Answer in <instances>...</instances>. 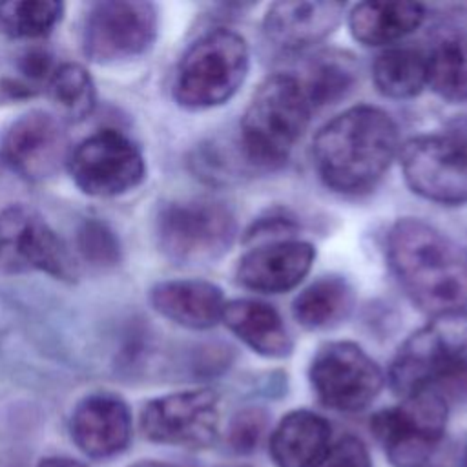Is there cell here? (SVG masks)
<instances>
[{"label":"cell","instance_id":"cell-1","mask_svg":"<svg viewBox=\"0 0 467 467\" xmlns=\"http://www.w3.org/2000/svg\"><path fill=\"white\" fill-rule=\"evenodd\" d=\"M389 265L423 312L436 316L467 310V250L432 224L405 217L387 235Z\"/></svg>","mask_w":467,"mask_h":467},{"label":"cell","instance_id":"cell-2","mask_svg":"<svg viewBox=\"0 0 467 467\" xmlns=\"http://www.w3.org/2000/svg\"><path fill=\"white\" fill-rule=\"evenodd\" d=\"M398 153L392 117L368 104L345 109L314 137L312 157L321 181L343 195L372 190Z\"/></svg>","mask_w":467,"mask_h":467},{"label":"cell","instance_id":"cell-3","mask_svg":"<svg viewBox=\"0 0 467 467\" xmlns=\"http://www.w3.org/2000/svg\"><path fill=\"white\" fill-rule=\"evenodd\" d=\"M389 381L407 398L432 392L447 405L467 401V310L436 316L396 352Z\"/></svg>","mask_w":467,"mask_h":467},{"label":"cell","instance_id":"cell-4","mask_svg":"<svg viewBox=\"0 0 467 467\" xmlns=\"http://www.w3.org/2000/svg\"><path fill=\"white\" fill-rule=\"evenodd\" d=\"M310 113L297 77L275 73L265 78L241 119L239 150L246 164L263 170L283 166L306 130Z\"/></svg>","mask_w":467,"mask_h":467},{"label":"cell","instance_id":"cell-5","mask_svg":"<svg viewBox=\"0 0 467 467\" xmlns=\"http://www.w3.org/2000/svg\"><path fill=\"white\" fill-rule=\"evenodd\" d=\"M250 53L235 31L217 27L197 38L182 55L173 97L188 109H208L230 100L246 78Z\"/></svg>","mask_w":467,"mask_h":467},{"label":"cell","instance_id":"cell-6","mask_svg":"<svg viewBox=\"0 0 467 467\" xmlns=\"http://www.w3.org/2000/svg\"><path fill=\"white\" fill-rule=\"evenodd\" d=\"M401 171L409 188L438 204L467 201V117L418 135L401 148Z\"/></svg>","mask_w":467,"mask_h":467},{"label":"cell","instance_id":"cell-7","mask_svg":"<svg viewBox=\"0 0 467 467\" xmlns=\"http://www.w3.org/2000/svg\"><path fill=\"white\" fill-rule=\"evenodd\" d=\"M235 232L234 213L212 199L168 202L155 221L161 252L179 265H204L223 257L234 244Z\"/></svg>","mask_w":467,"mask_h":467},{"label":"cell","instance_id":"cell-8","mask_svg":"<svg viewBox=\"0 0 467 467\" xmlns=\"http://www.w3.org/2000/svg\"><path fill=\"white\" fill-rule=\"evenodd\" d=\"M449 405L432 392L403 398L370 418V431L396 467H423L445 434Z\"/></svg>","mask_w":467,"mask_h":467},{"label":"cell","instance_id":"cell-9","mask_svg":"<svg viewBox=\"0 0 467 467\" xmlns=\"http://www.w3.org/2000/svg\"><path fill=\"white\" fill-rule=\"evenodd\" d=\"M27 272L71 281L78 268L66 243L40 213L24 204H13L0 213V274Z\"/></svg>","mask_w":467,"mask_h":467},{"label":"cell","instance_id":"cell-10","mask_svg":"<svg viewBox=\"0 0 467 467\" xmlns=\"http://www.w3.org/2000/svg\"><path fill=\"white\" fill-rule=\"evenodd\" d=\"M317 400L339 412H358L368 407L383 387L379 365L352 341L323 345L308 370Z\"/></svg>","mask_w":467,"mask_h":467},{"label":"cell","instance_id":"cell-11","mask_svg":"<svg viewBox=\"0 0 467 467\" xmlns=\"http://www.w3.org/2000/svg\"><path fill=\"white\" fill-rule=\"evenodd\" d=\"M67 170L84 193L117 197L142 182L146 162L137 144L124 133L100 130L69 153Z\"/></svg>","mask_w":467,"mask_h":467},{"label":"cell","instance_id":"cell-12","mask_svg":"<svg viewBox=\"0 0 467 467\" xmlns=\"http://www.w3.org/2000/svg\"><path fill=\"white\" fill-rule=\"evenodd\" d=\"M157 36V9L142 0H106L86 18L82 46L95 64H119L142 55Z\"/></svg>","mask_w":467,"mask_h":467},{"label":"cell","instance_id":"cell-13","mask_svg":"<svg viewBox=\"0 0 467 467\" xmlns=\"http://www.w3.org/2000/svg\"><path fill=\"white\" fill-rule=\"evenodd\" d=\"M140 431L155 443L208 447L219 434V394L193 389L150 400L140 412Z\"/></svg>","mask_w":467,"mask_h":467},{"label":"cell","instance_id":"cell-14","mask_svg":"<svg viewBox=\"0 0 467 467\" xmlns=\"http://www.w3.org/2000/svg\"><path fill=\"white\" fill-rule=\"evenodd\" d=\"M2 151L13 170L31 181L55 175L71 153L62 122L46 111L18 117L4 135Z\"/></svg>","mask_w":467,"mask_h":467},{"label":"cell","instance_id":"cell-15","mask_svg":"<svg viewBox=\"0 0 467 467\" xmlns=\"http://www.w3.org/2000/svg\"><path fill=\"white\" fill-rule=\"evenodd\" d=\"M316 250L306 241L281 239L246 252L237 266L241 286L261 294H281L297 286L310 272Z\"/></svg>","mask_w":467,"mask_h":467},{"label":"cell","instance_id":"cell-16","mask_svg":"<svg viewBox=\"0 0 467 467\" xmlns=\"http://www.w3.org/2000/svg\"><path fill=\"white\" fill-rule=\"evenodd\" d=\"M345 4L332 0L275 2L265 15L263 35L285 53L303 51L327 38L341 22Z\"/></svg>","mask_w":467,"mask_h":467},{"label":"cell","instance_id":"cell-17","mask_svg":"<svg viewBox=\"0 0 467 467\" xmlns=\"http://www.w3.org/2000/svg\"><path fill=\"white\" fill-rule=\"evenodd\" d=\"M71 438L91 458H108L124 451L131 438L128 403L109 392L89 394L71 414Z\"/></svg>","mask_w":467,"mask_h":467},{"label":"cell","instance_id":"cell-18","mask_svg":"<svg viewBox=\"0 0 467 467\" xmlns=\"http://www.w3.org/2000/svg\"><path fill=\"white\" fill-rule=\"evenodd\" d=\"M153 308L166 319L192 330H206L223 321V290L202 279H170L150 292Z\"/></svg>","mask_w":467,"mask_h":467},{"label":"cell","instance_id":"cell-19","mask_svg":"<svg viewBox=\"0 0 467 467\" xmlns=\"http://www.w3.org/2000/svg\"><path fill=\"white\" fill-rule=\"evenodd\" d=\"M332 445L330 423L306 409L292 410L275 425L268 454L275 467H317Z\"/></svg>","mask_w":467,"mask_h":467},{"label":"cell","instance_id":"cell-20","mask_svg":"<svg viewBox=\"0 0 467 467\" xmlns=\"http://www.w3.org/2000/svg\"><path fill=\"white\" fill-rule=\"evenodd\" d=\"M223 323L246 347L265 358H286L294 348L279 312L266 303L255 299L226 301Z\"/></svg>","mask_w":467,"mask_h":467},{"label":"cell","instance_id":"cell-21","mask_svg":"<svg viewBox=\"0 0 467 467\" xmlns=\"http://www.w3.org/2000/svg\"><path fill=\"white\" fill-rule=\"evenodd\" d=\"M425 5L414 2H361L348 15L352 36L365 46H385L416 31Z\"/></svg>","mask_w":467,"mask_h":467},{"label":"cell","instance_id":"cell-22","mask_svg":"<svg viewBox=\"0 0 467 467\" xmlns=\"http://www.w3.org/2000/svg\"><path fill=\"white\" fill-rule=\"evenodd\" d=\"M352 305L354 292L348 281L339 275H323L296 296L292 314L301 327L325 330L347 319Z\"/></svg>","mask_w":467,"mask_h":467},{"label":"cell","instance_id":"cell-23","mask_svg":"<svg viewBox=\"0 0 467 467\" xmlns=\"http://www.w3.org/2000/svg\"><path fill=\"white\" fill-rule=\"evenodd\" d=\"M358 77L356 60L345 51H323L310 58L305 77L299 78L312 109L343 99Z\"/></svg>","mask_w":467,"mask_h":467},{"label":"cell","instance_id":"cell-24","mask_svg":"<svg viewBox=\"0 0 467 467\" xmlns=\"http://www.w3.org/2000/svg\"><path fill=\"white\" fill-rule=\"evenodd\" d=\"M372 78L385 97H416L427 84V55L414 47H390L374 60Z\"/></svg>","mask_w":467,"mask_h":467},{"label":"cell","instance_id":"cell-25","mask_svg":"<svg viewBox=\"0 0 467 467\" xmlns=\"http://www.w3.org/2000/svg\"><path fill=\"white\" fill-rule=\"evenodd\" d=\"M427 84L449 102L467 100V31L436 42L427 55Z\"/></svg>","mask_w":467,"mask_h":467},{"label":"cell","instance_id":"cell-26","mask_svg":"<svg viewBox=\"0 0 467 467\" xmlns=\"http://www.w3.org/2000/svg\"><path fill=\"white\" fill-rule=\"evenodd\" d=\"M64 4L57 0L0 2V33L11 38H42L60 22Z\"/></svg>","mask_w":467,"mask_h":467},{"label":"cell","instance_id":"cell-27","mask_svg":"<svg viewBox=\"0 0 467 467\" xmlns=\"http://www.w3.org/2000/svg\"><path fill=\"white\" fill-rule=\"evenodd\" d=\"M46 86L49 99L71 120H82L95 108V84L80 64L55 66Z\"/></svg>","mask_w":467,"mask_h":467},{"label":"cell","instance_id":"cell-28","mask_svg":"<svg viewBox=\"0 0 467 467\" xmlns=\"http://www.w3.org/2000/svg\"><path fill=\"white\" fill-rule=\"evenodd\" d=\"M78 250L93 265L109 266L120 257V246L111 228L100 221L89 219L78 230Z\"/></svg>","mask_w":467,"mask_h":467},{"label":"cell","instance_id":"cell-29","mask_svg":"<svg viewBox=\"0 0 467 467\" xmlns=\"http://www.w3.org/2000/svg\"><path fill=\"white\" fill-rule=\"evenodd\" d=\"M268 425L266 410L248 407L239 410L228 427V443L235 452H250L257 447Z\"/></svg>","mask_w":467,"mask_h":467},{"label":"cell","instance_id":"cell-30","mask_svg":"<svg viewBox=\"0 0 467 467\" xmlns=\"http://www.w3.org/2000/svg\"><path fill=\"white\" fill-rule=\"evenodd\" d=\"M317 467H372L365 443L347 434L330 445V451Z\"/></svg>","mask_w":467,"mask_h":467},{"label":"cell","instance_id":"cell-31","mask_svg":"<svg viewBox=\"0 0 467 467\" xmlns=\"http://www.w3.org/2000/svg\"><path fill=\"white\" fill-rule=\"evenodd\" d=\"M36 467H86V465L67 456H47L40 460Z\"/></svg>","mask_w":467,"mask_h":467},{"label":"cell","instance_id":"cell-32","mask_svg":"<svg viewBox=\"0 0 467 467\" xmlns=\"http://www.w3.org/2000/svg\"><path fill=\"white\" fill-rule=\"evenodd\" d=\"M130 467H175L171 463H164V462H155V460H142V462H137Z\"/></svg>","mask_w":467,"mask_h":467},{"label":"cell","instance_id":"cell-33","mask_svg":"<svg viewBox=\"0 0 467 467\" xmlns=\"http://www.w3.org/2000/svg\"><path fill=\"white\" fill-rule=\"evenodd\" d=\"M463 467H467V449H465V460H463Z\"/></svg>","mask_w":467,"mask_h":467}]
</instances>
